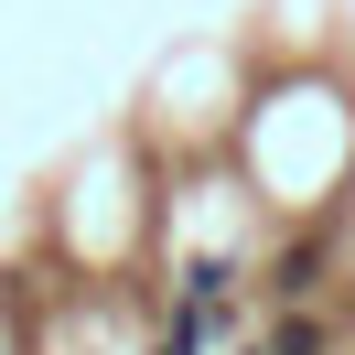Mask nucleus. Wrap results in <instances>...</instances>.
<instances>
[{
	"label": "nucleus",
	"mask_w": 355,
	"mask_h": 355,
	"mask_svg": "<svg viewBox=\"0 0 355 355\" xmlns=\"http://www.w3.org/2000/svg\"><path fill=\"white\" fill-rule=\"evenodd\" d=\"M259 355H345V312H302V302H291Z\"/></svg>",
	"instance_id": "nucleus-1"
},
{
	"label": "nucleus",
	"mask_w": 355,
	"mask_h": 355,
	"mask_svg": "<svg viewBox=\"0 0 355 355\" xmlns=\"http://www.w3.org/2000/svg\"><path fill=\"white\" fill-rule=\"evenodd\" d=\"M345 355H355V345H345Z\"/></svg>",
	"instance_id": "nucleus-2"
}]
</instances>
